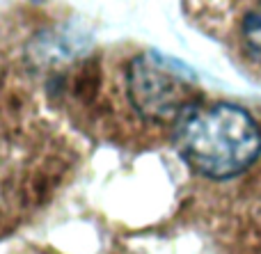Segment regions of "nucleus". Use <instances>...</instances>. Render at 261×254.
Wrapping results in <instances>:
<instances>
[{
  "mask_svg": "<svg viewBox=\"0 0 261 254\" xmlns=\"http://www.w3.org/2000/svg\"><path fill=\"white\" fill-rule=\"evenodd\" d=\"M172 142L188 167L206 179H234L261 154V131L243 108L195 101L172 124Z\"/></svg>",
  "mask_w": 261,
  "mask_h": 254,
  "instance_id": "f257e3e1",
  "label": "nucleus"
},
{
  "mask_svg": "<svg viewBox=\"0 0 261 254\" xmlns=\"http://www.w3.org/2000/svg\"><path fill=\"white\" fill-rule=\"evenodd\" d=\"M241 39H243V48L254 62L261 64V7L252 9L245 16L243 25H241Z\"/></svg>",
  "mask_w": 261,
  "mask_h": 254,
  "instance_id": "7ed1b4c3",
  "label": "nucleus"
},
{
  "mask_svg": "<svg viewBox=\"0 0 261 254\" xmlns=\"http://www.w3.org/2000/svg\"><path fill=\"white\" fill-rule=\"evenodd\" d=\"M37 3H41V0H37Z\"/></svg>",
  "mask_w": 261,
  "mask_h": 254,
  "instance_id": "20e7f679",
  "label": "nucleus"
},
{
  "mask_svg": "<svg viewBox=\"0 0 261 254\" xmlns=\"http://www.w3.org/2000/svg\"><path fill=\"white\" fill-rule=\"evenodd\" d=\"M126 87L135 112L156 124H174L188 105L199 101L186 69L156 53H144L130 62Z\"/></svg>",
  "mask_w": 261,
  "mask_h": 254,
  "instance_id": "f03ea898",
  "label": "nucleus"
}]
</instances>
